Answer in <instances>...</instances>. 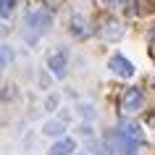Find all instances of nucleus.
Returning a JSON list of instances; mask_svg holds the SVG:
<instances>
[{"label": "nucleus", "instance_id": "5", "mask_svg": "<svg viewBox=\"0 0 155 155\" xmlns=\"http://www.w3.org/2000/svg\"><path fill=\"white\" fill-rule=\"evenodd\" d=\"M71 34H74V37H90V34H92L90 18L82 16V13H74V16H71Z\"/></svg>", "mask_w": 155, "mask_h": 155}, {"label": "nucleus", "instance_id": "9", "mask_svg": "<svg viewBox=\"0 0 155 155\" xmlns=\"http://www.w3.org/2000/svg\"><path fill=\"white\" fill-rule=\"evenodd\" d=\"M121 26H118V21H108V24H103V37L105 40H118L121 37Z\"/></svg>", "mask_w": 155, "mask_h": 155}, {"label": "nucleus", "instance_id": "12", "mask_svg": "<svg viewBox=\"0 0 155 155\" xmlns=\"http://www.w3.org/2000/svg\"><path fill=\"white\" fill-rule=\"evenodd\" d=\"M13 8H16V0H0V13L3 16H11Z\"/></svg>", "mask_w": 155, "mask_h": 155}, {"label": "nucleus", "instance_id": "1", "mask_svg": "<svg viewBox=\"0 0 155 155\" xmlns=\"http://www.w3.org/2000/svg\"><path fill=\"white\" fill-rule=\"evenodd\" d=\"M50 24H53V13H50V8H34L26 13L24 18V40L29 42V45H37V40H40L42 34H48Z\"/></svg>", "mask_w": 155, "mask_h": 155}, {"label": "nucleus", "instance_id": "7", "mask_svg": "<svg viewBox=\"0 0 155 155\" xmlns=\"http://www.w3.org/2000/svg\"><path fill=\"white\" fill-rule=\"evenodd\" d=\"M74 153H76V142H74L71 137L58 139L55 145L50 147V155H74Z\"/></svg>", "mask_w": 155, "mask_h": 155}, {"label": "nucleus", "instance_id": "4", "mask_svg": "<svg viewBox=\"0 0 155 155\" xmlns=\"http://www.w3.org/2000/svg\"><path fill=\"white\" fill-rule=\"evenodd\" d=\"M108 68H110L116 76H121V79H129V76H134V63H131L126 55H121V53H116V55L108 61Z\"/></svg>", "mask_w": 155, "mask_h": 155}, {"label": "nucleus", "instance_id": "2", "mask_svg": "<svg viewBox=\"0 0 155 155\" xmlns=\"http://www.w3.org/2000/svg\"><path fill=\"white\" fill-rule=\"evenodd\" d=\"M142 105H145V95H142L139 87L124 90V95H121V110L124 113H137V110H142Z\"/></svg>", "mask_w": 155, "mask_h": 155}, {"label": "nucleus", "instance_id": "15", "mask_svg": "<svg viewBox=\"0 0 155 155\" xmlns=\"http://www.w3.org/2000/svg\"><path fill=\"white\" fill-rule=\"evenodd\" d=\"M150 48H153V53H155V26H153V32H150Z\"/></svg>", "mask_w": 155, "mask_h": 155}, {"label": "nucleus", "instance_id": "11", "mask_svg": "<svg viewBox=\"0 0 155 155\" xmlns=\"http://www.w3.org/2000/svg\"><path fill=\"white\" fill-rule=\"evenodd\" d=\"M11 58H13V50H11L8 45H0V74H3V68L11 63Z\"/></svg>", "mask_w": 155, "mask_h": 155}, {"label": "nucleus", "instance_id": "16", "mask_svg": "<svg viewBox=\"0 0 155 155\" xmlns=\"http://www.w3.org/2000/svg\"><path fill=\"white\" fill-rule=\"evenodd\" d=\"M74 155H82V153H74Z\"/></svg>", "mask_w": 155, "mask_h": 155}, {"label": "nucleus", "instance_id": "6", "mask_svg": "<svg viewBox=\"0 0 155 155\" xmlns=\"http://www.w3.org/2000/svg\"><path fill=\"white\" fill-rule=\"evenodd\" d=\"M116 129L121 131V134H126V137H131V139H137L139 145L145 142V134H142V126L139 124H134V121H121Z\"/></svg>", "mask_w": 155, "mask_h": 155}, {"label": "nucleus", "instance_id": "13", "mask_svg": "<svg viewBox=\"0 0 155 155\" xmlns=\"http://www.w3.org/2000/svg\"><path fill=\"white\" fill-rule=\"evenodd\" d=\"M55 108H58V95H50L45 100V110H55Z\"/></svg>", "mask_w": 155, "mask_h": 155}, {"label": "nucleus", "instance_id": "8", "mask_svg": "<svg viewBox=\"0 0 155 155\" xmlns=\"http://www.w3.org/2000/svg\"><path fill=\"white\" fill-rule=\"evenodd\" d=\"M66 131V124L63 121H48L42 124V134H48V137H63Z\"/></svg>", "mask_w": 155, "mask_h": 155}, {"label": "nucleus", "instance_id": "14", "mask_svg": "<svg viewBox=\"0 0 155 155\" xmlns=\"http://www.w3.org/2000/svg\"><path fill=\"white\" fill-rule=\"evenodd\" d=\"M124 0H103V5H121Z\"/></svg>", "mask_w": 155, "mask_h": 155}, {"label": "nucleus", "instance_id": "3", "mask_svg": "<svg viewBox=\"0 0 155 155\" xmlns=\"http://www.w3.org/2000/svg\"><path fill=\"white\" fill-rule=\"evenodd\" d=\"M66 66H68V50H66V48H58V50H53V53H50V58H48V68L53 71V76L63 79Z\"/></svg>", "mask_w": 155, "mask_h": 155}, {"label": "nucleus", "instance_id": "10", "mask_svg": "<svg viewBox=\"0 0 155 155\" xmlns=\"http://www.w3.org/2000/svg\"><path fill=\"white\" fill-rule=\"evenodd\" d=\"M76 110H79V116H82V118H87V121H92V118L97 116L95 105H90V103H82V105H76Z\"/></svg>", "mask_w": 155, "mask_h": 155}]
</instances>
